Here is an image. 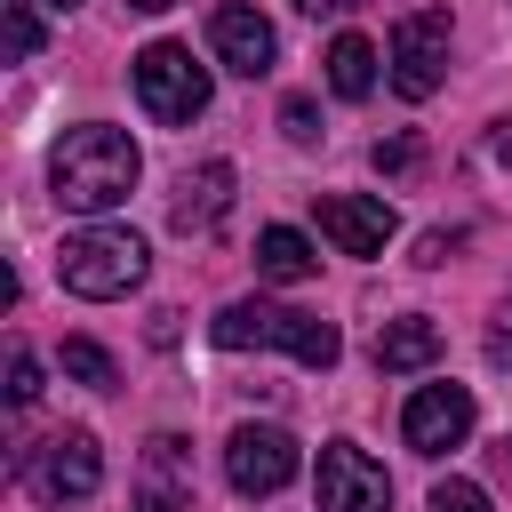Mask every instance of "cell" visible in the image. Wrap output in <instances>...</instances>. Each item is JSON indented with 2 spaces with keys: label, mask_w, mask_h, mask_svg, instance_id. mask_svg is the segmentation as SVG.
I'll return each instance as SVG.
<instances>
[{
  "label": "cell",
  "mask_w": 512,
  "mask_h": 512,
  "mask_svg": "<svg viewBox=\"0 0 512 512\" xmlns=\"http://www.w3.org/2000/svg\"><path fill=\"white\" fill-rule=\"evenodd\" d=\"M8 400H16V408H32V400H40V360H32V352H16V360H8Z\"/></svg>",
  "instance_id": "obj_20"
},
{
  "label": "cell",
  "mask_w": 512,
  "mask_h": 512,
  "mask_svg": "<svg viewBox=\"0 0 512 512\" xmlns=\"http://www.w3.org/2000/svg\"><path fill=\"white\" fill-rule=\"evenodd\" d=\"M256 272L280 280V288H296V280L320 272V256H312V240H304L296 224H264V232H256Z\"/></svg>",
  "instance_id": "obj_15"
},
{
  "label": "cell",
  "mask_w": 512,
  "mask_h": 512,
  "mask_svg": "<svg viewBox=\"0 0 512 512\" xmlns=\"http://www.w3.org/2000/svg\"><path fill=\"white\" fill-rule=\"evenodd\" d=\"M416 160H424V144H416V136H392V144H376V168H384V176H408Z\"/></svg>",
  "instance_id": "obj_21"
},
{
  "label": "cell",
  "mask_w": 512,
  "mask_h": 512,
  "mask_svg": "<svg viewBox=\"0 0 512 512\" xmlns=\"http://www.w3.org/2000/svg\"><path fill=\"white\" fill-rule=\"evenodd\" d=\"M96 480H104L96 432H48L40 448H24V488L40 504H80V496H96Z\"/></svg>",
  "instance_id": "obj_5"
},
{
  "label": "cell",
  "mask_w": 512,
  "mask_h": 512,
  "mask_svg": "<svg viewBox=\"0 0 512 512\" xmlns=\"http://www.w3.org/2000/svg\"><path fill=\"white\" fill-rule=\"evenodd\" d=\"M432 360H440V328H432L424 312L384 320V336H376V368H384V376H408V368H432Z\"/></svg>",
  "instance_id": "obj_14"
},
{
  "label": "cell",
  "mask_w": 512,
  "mask_h": 512,
  "mask_svg": "<svg viewBox=\"0 0 512 512\" xmlns=\"http://www.w3.org/2000/svg\"><path fill=\"white\" fill-rule=\"evenodd\" d=\"M64 376H72V384H88V392H112V384H120L112 352H104V344H88V336H64Z\"/></svg>",
  "instance_id": "obj_17"
},
{
  "label": "cell",
  "mask_w": 512,
  "mask_h": 512,
  "mask_svg": "<svg viewBox=\"0 0 512 512\" xmlns=\"http://www.w3.org/2000/svg\"><path fill=\"white\" fill-rule=\"evenodd\" d=\"M144 264H152V248H144L128 224H88V232H72V240L56 248V280H64L72 296H88V304L128 296V288L144 280Z\"/></svg>",
  "instance_id": "obj_3"
},
{
  "label": "cell",
  "mask_w": 512,
  "mask_h": 512,
  "mask_svg": "<svg viewBox=\"0 0 512 512\" xmlns=\"http://www.w3.org/2000/svg\"><path fill=\"white\" fill-rule=\"evenodd\" d=\"M208 48H216V64L224 72H240V80H256V72H272V56H280V40H272V24L256 16V8H216L208 16Z\"/></svg>",
  "instance_id": "obj_11"
},
{
  "label": "cell",
  "mask_w": 512,
  "mask_h": 512,
  "mask_svg": "<svg viewBox=\"0 0 512 512\" xmlns=\"http://www.w3.org/2000/svg\"><path fill=\"white\" fill-rule=\"evenodd\" d=\"M280 128H288V144H312V136H320V112H312L304 96H288V112H280Z\"/></svg>",
  "instance_id": "obj_22"
},
{
  "label": "cell",
  "mask_w": 512,
  "mask_h": 512,
  "mask_svg": "<svg viewBox=\"0 0 512 512\" xmlns=\"http://www.w3.org/2000/svg\"><path fill=\"white\" fill-rule=\"evenodd\" d=\"M296 440L280 432V424H240L232 440H224V480H232V496H280L288 480H296Z\"/></svg>",
  "instance_id": "obj_8"
},
{
  "label": "cell",
  "mask_w": 512,
  "mask_h": 512,
  "mask_svg": "<svg viewBox=\"0 0 512 512\" xmlns=\"http://www.w3.org/2000/svg\"><path fill=\"white\" fill-rule=\"evenodd\" d=\"M472 392L464 384H416L408 392V408H400V440L416 448V456H448V448H464L472 440Z\"/></svg>",
  "instance_id": "obj_9"
},
{
  "label": "cell",
  "mask_w": 512,
  "mask_h": 512,
  "mask_svg": "<svg viewBox=\"0 0 512 512\" xmlns=\"http://www.w3.org/2000/svg\"><path fill=\"white\" fill-rule=\"evenodd\" d=\"M304 16H328V8H360V0H296Z\"/></svg>",
  "instance_id": "obj_26"
},
{
  "label": "cell",
  "mask_w": 512,
  "mask_h": 512,
  "mask_svg": "<svg viewBox=\"0 0 512 512\" xmlns=\"http://www.w3.org/2000/svg\"><path fill=\"white\" fill-rule=\"evenodd\" d=\"M224 208H232V160H200V168L176 184L168 224H176V232H216V224H224Z\"/></svg>",
  "instance_id": "obj_13"
},
{
  "label": "cell",
  "mask_w": 512,
  "mask_h": 512,
  "mask_svg": "<svg viewBox=\"0 0 512 512\" xmlns=\"http://www.w3.org/2000/svg\"><path fill=\"white\" fill-rule=\"evenodd\" d=\"M488 360L496 368H512V296L496 304V320H488Z\"/></svg>",
  "instance_id": "obj_23"
},
{
  "label": "cell",
  "mask_w": 512,
  "mask_h": 512,
  "mask_svg": "<svg viewBox=\"0 0 512 512\" xmlns=\"http://www.w3.org/2000/svg\"><path fill=\"white\" fill-rule=\"evenodd\" d=\"M312 496H320V512H392V480L360 440H328L320 448Z\"/></svg>",
  "instance_id": "obj_6"
},
{
  "label": "cell",
  "mask_w": 512,
  "mask_h": 512,
  "mask_svg": "<svg viewBox=\"0 0 512 512\" xmlns=\"http://www.w3.org/2000/svg\"><path fill=\"white\" fill-rule=\"evenodd\" d=\"M136 176H144V152L128 144V128H104V120L64 128L48 152V192H56V208H80V216L120 208L136 192Z\"/></svg>",
  "instance_id": "obj_1"
},
{
  "label": "cell",
  "mask_w": 512,
  "mask_h": 512,
  "mask_svg": "<svg viewBox=\"0 0 512 512\" xmlns=\"http://www.w3.org/2000/svg\"><path fill=\"white\" fill-rule=\"evenodd\" d=\"M56 8H72V0H56Z\"/></svg>",
  "instance_id": "obj_28"
},
{
  "label": "cell",
  "mask_w": 512,
  "mask_h": 512,
  "mask_svg": "<svg viewBox=\"0 0 512 512\" xmlns=\"http://www.w3.org/2000/svg\"><path fill=\"white\" fill-rule=\"evenodd\" d=\"M424 512H488V488H480V480H440Z\"/></svg>",
  "instance_id": "obj_19"
},
{
  "label": "cell",
  "mask_w": 512,
  "mask_h": 512,
  "mask_svg": "<svg viewBox=\"0 0 512 512\" xmlns=\"http://www.w3.org/2000/svg\"><path fill=\"white\" fill-rule=\"evenodd\" d=\"M440 80H448V8H416L392 24V88L424 104Z\"/></svg>",
  "instance_id": "obj_7"
},
{
  "label": "cell",
  "mask_w": 512,
  "mask_h": 512,
  "mask_svg": "<svg viewBox=\"0 0 512 512\" xmlns=\"http://www.w3.org/2000/svg\"><path fill=\"white\" fill-rule=\"evenodd\" d=\"M328 88L352 96V104L376 88V48H368L360 32H336V40H328Z\"/></svg>",
  "instance_id": "obj_16"
},
{
  "label": "cell",
  "mask_w": 512,
  "mask_h": 512,
  "mask_svg": "<svg viewBox=\"0 0 512 512\" xmlns=\"http://www.w3.org/2000/svg\"><path fill=\"white\" fill-rule=\"evenodd\" d=\"M320 232H328L344 256H384V240H392V208L368 200V192H320Z\"/></svg>",
  "instance_id": "obj_12"
},
{
  "label": "cell",
  "mask_w": 512,
  "mask_h": 512,
  "mask_svg": "<svg viewBox=\"0 0 512 512\" xmlns=\"http://www.w3.org/2000/svg\"><path fill=\"white\" fill-rule=\"evenodd\" d=\"M488 152H496V160L512 168V120H496V136H488Z\"/></svg>",
  "instance_id": "obj_25"
},
{
  "label": "cell",
  "mask_w": 512,
  "mask_h": 512,
  "mask_svg": "<svg viewBox=\"0 0 512 512\" xmlns=\"http://www.w3.org/2000/svg\"><path fill=\"white\" fill-rule=\"evenodd\" d=\"M448 248H456V232H424V248H416V264H448Z\"/></svg>",
  "instance_id": "obj_24"
},
{
  "label": "cell",
  "mask_w": 512,
  "mask_h": 512,
  "mask_svg": "<svg viewBox=\"0 0 512 512\" xmlns=\"http://www.w3.org/2000/svg\"><path fill=\"white\" fill-rule=\"evenodd\" d=\"M128 8H144V16H160V8H176V0H128Z\"/></svg>",
  "instance_id": "obj_27"
},
{
  "label": "cell",
  "mask_w": 512,
  "mask_h": 512,
  "mask_svg": "<svg viewBox=\"0 0 512 512\" xmlns=\"http://www.w3.org/2000/svg\"><path fill=\"white\" fill-rule=\"evenodd\" d=\"M0 24H8V64L40 56V16H32V0H0Z\"/></svg>",
  "instance_id": "obj_18"
},
{
  "label": "cell",
  "mask_w": 512,
  "mask_h": 512,
  "mask_svg": "<svg viewBox=\"0 0 512 512\" xmlns=\"http://www.w3.org/2000/svg\"><path fill=\"white\" fill-rule=\"evenodd\" d=\"M208 336L224 344V352H288V360H304V368H336V328L320 320V312H296V304H264V296H240V304H224L216 320H208Z\"/></svg>",
  "instance_id": "obj_2"
},
{
  "label": "cell",
  "mask_w": 512,
  "mask_h": 512,
  "mask_svg": "<svg viewBox=\"0 0 512 512\" xmlns=\"http://www.w3.org/2000/svg\"><path fill=\"white\" fill-rule=\"evenodd\" d=\"M136 512H192V440L152 432L136 464Z\"/></svg>",
  "instance_id": "obj_10"
},
{
  "label": "cell",
  "mask_w": 512,
  "mask_h": 512,
  "mask_svg": "<svg viewBox=\"0 0 512 512\" xmlns=\"http://www.w3.org/2000/svg\"><path fill=\"white\" fill-rule=\"evenodd\" d=\"M136 104L160 120V128H184L208 112V64H192L184 40H152L136 56Z\"/></svg>",
  "instance_id": "obj_4"
}]
</instances>
